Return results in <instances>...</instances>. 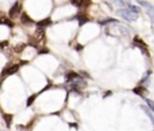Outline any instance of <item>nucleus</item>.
<instances>
[{"instance_id": "obj_4", "label": "nucleus", "mask_w": 154, "mask_h": 131, "mask_svg": "<svg viewBox=\"0 0 154 131\" xmlns=\"http://www.w3.org/2000/svg\"><path fill=\"white\" fill-rule=\"evenodd\" d=\"M140 4L147 8V13L149 14V17H150V19H152V22H153V24H154V6H153L152 4L146 2V1H140Z\"/></svg>"}, {"instance_id": "obj_20", "label": "nucleus", "mask_w": 154, "mask_h": 131, "mask_svg": "<svg viewBox=\"0 0 154 131\" xmlns=\"http://www.w3.org/2000/svg\"><path fill=\"white\" fill-rule=\"evenodd\" d=\"M7 44V42L6 41H2V42H0V48H2V47H5Z\"/></svg>"}, {"instance_id": "obj_12", "label": "nucleus", "mask_w": 154, "mask_h": 131, "mask_svg": "<svg viewBox=\"0 0 154 131\" xmlns=\"http://www.w3.org/2000/svg\"><path fill=\"white\" fill-rule=\"evenodd\" d=\"M77 19H78V25H83L84 23H87L88 22V18L83 14V16H78L77 17Z\"/></svg>"}, {"instance_id": "obj_21", "label": "nucleus", "mask_w": 154, "mask_h": 131, "mask_svg": "<svg viewBox=\"0 0 154 131\" xmlns=\"http://www.w3.org/2000/svg\"><path fill=\"white\" fill-rule=\"evenodd\" d=\"M0 84H1V82H0Z\"/></svg>"}, {"instance_id": "obj_2", "label": "nucleus", "mask_w": 154, "mask_h": 131, "mask_svg": "<svg viewBox=\"0 0 154 131\" xmlns=\"http://www.w3.org/2000/svg\"><path fill=\"white\" fill-rule=\"evenodd\" d=\"M18 69H19V65H18V64H13V65L6 66V67L2 70L1 76H2V77H7V76H10V75H13V73H16V72L18 71Z\"/></svg>"}, {"instance_id": "obj_5", "label": "nucleus", "mask_w": 154, "mask_h": 131, "mask_svg": "<svg viewBox=\"0 0 154 131\" xmlns=\"http://www.w3.org/2000/svg\"><path fill=\"white\" fill-rule=\"evenodd\" d=\"M19 11H20V5H19V2H14L13 6L11 7L10 12H8V13H10V17H14V16H17Z\"/></svg>"}, {"instance_id": "obj_18", "label": "nucleus", "mask_w": 154, "mask_h": 131, "mask_svg": "<svg viewBox=\"0 0 154 131\" xmlns=\"http://www.w3.org/2000/svg\"><path fill=\"white\" fill-rule=\"evenodd\" d=\"M18 47H19V48H14V50H16V52H20V50H22V49L25 47V44H19Z\"/></svg>"}, {"instance_id": "obj_14", "label": "nucleus", "mask_w": 154, "mask_h": 131, "mask_svg": "<svg viewBox=\"0 0 154 131\" xmlns=\"http://www.w3.org/2000/svg\"><path fill=\"white\" fill-rule=\"evenodd\" d=\"M36 96H37V95H36V94H34V95H31V96H29V97H28V100H26V106H28V107H29V106H31V103L35 101Z\"/></svg>"}, {"instance_id": "obj_15", "label": "nucleus", "mask_w": 154, "mask_h": 131, "mask_svg": "<svg viewBox=\"0 0 154 131\" xmlns=\"http://www.w3.org/2000/svg\"><path fill=\"white\" fill-rule=\"evenodd\" d=\"M142 109H143V111H144V112H146V113H147V115H148V117H149V118H150V119H152V121H153V123H154V117H153V114H152V112H149V111H148V109H147V108H146V107H144V106H143V107H142Z\"/></svg>"}, {"instance_id": "obj_9", "label": "nucleus", "mask_w": 154, "mask_h": 131, "mask_svg": "<svg viewBox=\"0 0 154 131\" xmlns=\"http://www.w3.org/2000/svg\"><path fill=\"white\" fill-rule=\"evenodd\" d=\"M146 91V89L143 88V85H137L136 88H134V93L140 95V96H143V93Z\"/></svg>"}, {"instance_id": "obj_10", "label": "nucleus", "mask_w": 154, "mask_h": 131, "mask_svg": "<svg viewBox=\"0 0 154 131\" xmlns=\"http://www.w3.org/2000/svg\"><path fill=\"white\" fill-rule=\"evenodd\" d=\"M49 24H51V19H49V18H46L45 20L37 22V26H38V28H45V26H47V25H49Z\"/></svg>"}, {"instance_id": "obj_19", "label": "nucleus", "mask_w": 154, "mask_h": 131, "mask_svg": "<svg viewBox=\"0 0 154 131\" xmlns=\"http://www.w3.org/2000/svg\"><path fill=\"white\" fill-rule=\"evenodd\" d=\"M116 2L118 4V6H124V1L123 0H116Z\"/></svg>"}, {"instance_id": "obj_8", "label": "nucleus", "mask_w": 154, "mask_h": 131, "mask_svg": "<svg viewBox=\"0 0 154 131\" xmlns=\"http://www.w3.org/2000/svg\"><path fill=\"white\" fill-rule=\"evenodd\" d=\"M0 24L7 25L8 28H12V26H13V23H12L8 18H6V17H1V18H0Z\"/></svg>"}, {"instance_id": "obj_17", "label": "nucleus", "mask_w": 154, "mask_h": 131, "mask_svg": "<svg viewBox=\"0 0 154 131\" xmlns=\"http://www.w3.org/2000/svg\"><path fill=\"white\" fill-rule=\"evenodd\" d=\"M109 22H117V20L111 18V19H106V20H102V22H100V24H102V25H103V24H106V23H109Z\"/></svg>"}, {"instance_id": "obj_1", "label": "nucleus", "mask_w": 154, "mask_h": 131, "mask_svg": "<svg viewBox=\"0 0 154 131\" xmlns=\"http://www.w3.org/2000/svg\"><path fill=\"white\" fill-rule=\"evenodd\" d=\"M118 13H119L124 19H126V20H129V22H135V20L137 19V13L131 12L130 10H119Z\"/></svg>"}, {"instance_id": "obj_13", "label": "nucleus", "mask_w": 154, "mask_h": 131, "mask_svg": "<svg viewBox=\"0 0 154 131\" xmlns=\"http://www.w3.org/2000/svg\"><path fill=\"white\" fill-rule=\"evenodd\" d=\"M71 4L77 7H82L84 6V0H71Z\"/></svg>"}, {"instance_id": "obj_11", "label": "nucleus", "mask_w": 154, "mask_h": 131, "mask_svg": "<svg viewBox=\"0 0 154 131\" xmlns=\"http://www.w3.org/2000/svg\"><path fill=\"white\" fill-rule=\"evenodd\" d=\"M20 20H22V23H24V24H30V23H32V20L29 18V16H28L26 13H23V14H22Z\"/></svg>"}, {"instance_id": "obj_16", "label": "nucleus", "mask_w": 154, "mask_h": 131, "mask_svg": "<svg viewBox=\"0 0 154 131\" xmlns=\"http://www.w3.org/2000/svg\"><path fill=\"white\" fill-rule=\"evenodd\" d=\"M129 10H130L131 12H135V13H138V12H140V8L136 7V6H134V5H130V6H129Z\"/></svg>"}, {"instance_id": "obj_3", "label": "nucleus", "mask_w": 154, "mask_h": 131, "mask_svg": "<svg viewBox=\"0 0 154 131\" xmlns=\"http://www.w3.org/2000/svg\"><path fill=\"white\" fill-rule=\"evenodd\" d=\"M134 44L135 46H137L138 48H141V50L146 54V55H149V53H148V49H147V44L138 37V36H135V38H134Z\"/></svg>"}, {"instance_id": "obj_7", "label": "nucleus", "mask_w": 154, "mask_h": 131, "mask_svg": "<svg viewBox=\"0 0 154 131\" xmlns=\"http://www.w3.org/2000/svg\"><path fill=\"white\" fill-rule=\"evenodd\" d=\"M78 77H79V76H78L76 72H71V71H70V72H67V73H66V79H67L69 82H72V81L77 79Z\"/></svg>"}, {"instance_id": "obj_6", "label": "nucleus", "mask_w": 154, "mask_h": 131, "mask_svg": "<svg viewBox=\"0 0 154 131\" xmlns=\"http://www.w3.org/2000/svg\"><path fill=\"white\" fill-rule=\"evenodd\" d=\"M2 118H4V120L6 121L7 127H10V126H11V123H12V118H13V115L10 114V113H4V114H2Z\"/></svg>"}]
</instances>
